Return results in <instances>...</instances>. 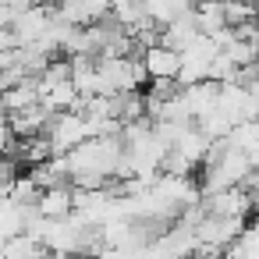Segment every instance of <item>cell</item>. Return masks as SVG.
<instances>
[{
	"label": "cell",
	"instance_id": "6da1fadb",
	"mask_svg": "<svg viewBox=\"0 0 259 259\" xmlns=\"http://www.w3.org/2000/svg\"><path fill=\"white\" fill-rule=\"evenodd\" d=\"M96 75H100V96L142 93V82L149 78L139 54H132V57H96Z\"/></svg>",
	"mask_w": 259,
	"mask_h": 259
},
{
	"label": "cell",
	"instance_id": "7a4b0ae2",
	"mask_svg": "<svg viewBox=\"0 0 259 259\" xmlns=\"http://www.w3.org/2000/svg\"><path fill=\"white\" fill-rule=\"evenodd\" d=\"M47 139L54 142L57 156H68L71 149H78L82 142L100 139V135H96V128H93V121H89L85 114L68 110V114H54V121H50V128H47Z\"/></svg>",
	"mask_w": 259,
	"mask_h": 259
},
{
	"label": "cell",
	"instance_id": "3957f363",
	"mask_svg": "<svg viewBox=\"0 0 259 259\" xmlns=\"http://www.w3.org/2000/svg\"><path fill=\"white\" fill-rule=\"evenodd\" d=\"M54 18H57V8L54 4H36L32 11H25L18 22H15V39H18V50L22 47H36L47 32H50V25H54Z\"/></svg>",
	"mask_w": 259,
	"mask_h": 259
},
{
	"label": "cell",
	"instance_id": "277c9868",
	"mask_svg": "<svg viewBox=\"0 0 259 259\" xmlns=\"http://www.w3.org/2000/svg\"><path fill=\"white\" fill-rule=\"evenodd\" d=\"M142 64H146L149 82H178V75H181V54L163 43L142 50Z\"/></svg>",
	"mask_w": 259,
	"mask_h": 259
},
{
	"label": "cell",
	"instance_id": "5b68a950",
	"mask_svg": "<svg viewBox=\"0 0 259 259\" xmlns=\"http://www.w3.org/2000/svg\"><path fill=\"white\" fill-rule=\"evenodd\" d=\"M110 4L114 0H64V4H57V15L71 25H100L103 18H110Z\"/></svg>",
	"mask_w": 259,
	"mask_h": 259
},
{
	"label": "cell",
	"instance_id": "8992f818",
	"mask_svg": "<svg viewBox=\"0 0 259 259\" xmlns=\"http://www.w3.org/2000/svg\"><path fill=\"white\" fill-rule=\"evenodd\" d=\"M36 85H39V103L50 114H68V110H75L82 103V96H78V89H75L71 78H64V82H43V78H36Z\"/></svg>",
	"mask_w": 259,
	"mask_h": 259
},
{
	"label": "cell",
	"instance_id": "52a82bcc",
	"mask_svg": "<svg viewBox=\"0 0 259 259\" xmlns=\"http://www.w3.org/2000/svg\"><path fill=\"white\" fill-rule=\"evenodd\" d=\"M39 217L47 220H68L75 213V185H57V188H47L36 202Z\"/></svg>",
	"mask_w": 259,
	"mask_h": 259
},
{
	"label": "cell",
	"instance_id": "ba28073f",
	"mask_svg": "<svg viewBox=\"0 0 259 259\" xmlns=\"http://www.w3.org/2000/svg\"><path fill=\"white\" fill-rule=\"evenodd\" d=\"M181 96H185L188 117H192V121H199V117H206V114L220 103V85H217V82H199V85L181 89Z\"/></svg>",
	"mask_w": 259,
	"mask_h": 259
},
{
	"label": "cell",
	"instance_id": "9c48e42d",
	"mask_svg": "<svg viewBox=\"0 0 259 259\" xmlns=\"http://www.w3.org/2000/svg\"><path fill=\"white\" fill-rule=\"evenodd\" d=\"M170 149H174V153H181L192 167H199V163H206V156H209V149H213V139H206V135H202V128H199V124H192V128H188V132H185Z\"/></svg>",
	"mask_w": 259,
	"mask_h": 259
},
{
	"label": "cell",
	"instance_id": "30bf717a",
	"mask_svg": "<svg viewBox=\"0 0 259 259\" xmlns=\"http://www.w3.org/2000/svg\"><path fill=\"white\" fill-rule=\"evenodd\" d=\"M0 100H4L8 114L25 110V107H36V103H39V85H36V78H25V82H18V85H11V89H4V93H0Z\"/></svg>",
	"mask_w": 259,
	"mask_h": 259
},
{
	"label": "cell",
	"instance_id": "8fae6325",
	"mask_svg": "<svg viewBox=\"0 0 259 259\" xmlns=\"http://www.w3.org/2000/svg\"><path fill=\"white\" fill-rule=\"evenodd\" d=\"M47 255H50V248H47L43 241H36L32 234H15V238H8L4 259H47Z\"/></svg>",
	"mask_w": 259,
	"mask_h": 259
},
{
	"label": "cell",
	"instance_id": "7c38bea8",
	"mask_svg": "<svg viewBox=\"0 0 259 259\" xmlns=\"http://www.w3.org/2000/svg\"><path fill=\"white\" fill-rule=\"evenodd\" d=\"M248 96H252V107H255V114H259V78L248 82Z\"/></svg>",
	"mask_w": 259,
	"mask_h": 259
},
{
	"label": "cell",
	"instance_id": "4fadbf2b",
	"mask_svg": "<svg viewBox=\"0 0 259 259\" xmlns=\"http://www.w3.org/2000/svg\"><path fill=\"white\" fill-rule=\"evenodd\" d=\"M192 259H227V252H195Z\"/></svg>",
	"mask_w": 259,
	"mask_h": 259
},
{
	"label": "cell",
	"instance_id": "5bb4252c",
	"mask_svg": "<svg viewBox=\"0 0 259 259\" xmlns=\"http://www.w3.org/2000/svg\"><path fill=\"white\" fill-rule=\"evenodd\" d=\"M252 4H255V18H259V0H252Z\"/></svg>",
	"mask_w": 259,
	"mask_h": 259
}]
</instances>
